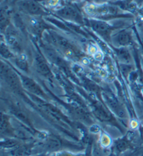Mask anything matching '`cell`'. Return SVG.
I'll use <instances>...</instances> for the list:
<instances>
[{"label": "cell", "instance_id": "6da1fadb", "mask_svg": "<svg viewBox=\"0 0 143 156\" xmlns=\"http://www.w3.org/2000/svg\"><path fill=\"white\" fill-rule=\"evenodd\" d=\"M56 13L62 18L77 24H84V18L76 6L67 5L56 11Z\"/></svg>", "mask_w": 143, "mask_h": 156}, {"label": "cell", "instance_id": "9a60e30c", "mask_svg": "<svg viewBox=\"0 0 143 156\" xmlns=\"http://www.w3.org/2000/svg\"><path fill=\"white\" fill-rule=\"evenodd\" d=\"M110 156H115V155H114V154H112V155H110Z\"/></svg>", "mask_w": 143, "mask_h": 156}, {"label": "cell", "instance_id": "7c38bea8", "mask_svg": "<svg viewBox=\"0 0 143 156\" xmlns=\"http://www.w3.org/2000/svg\"><path fill=\"white\" fill-rule=\"evenodd\" d=\"M117 148L118 151H123L127 149L128 146V144L125 140H120L117 142Z\"/></svg>", "mask_w": 143, "mask_h": 156}, {"label": "cell", "instance_id": "277c9868", "mask_svg": "<svg viewBox=\"0 0 143 156\" xmlns=\"http://www.w3.org/2000/svg\"><path fill=\"white\" fill-rule=\"evenodd\" d=\"M48 38L52 44L66 51V52H76L77 49L75 48L69 39L62 36L61 34L55 32H49L48 34Z\"/></svg>", "mask_w": 143, "mask_h": 156}, {"label": "cell", "instance_id": "2e32d148", "mask_svg": "<svg viewBox=\"0 0 143 156\" xmlns=\"http://www.w3.org/2000/svg\"><path fill=\"white\" fill-rule=\"evenodd\" d=\"M128 2H130V1H132V0H127Z\"/></svg>", "mask_w": 143, "mask_h": 156}, {"label": "cell", "instance_id": "ba28073f", "mask_svg": "<svg viewBox=\"0 0 143 156\" xmlns=\"http://www.w3.org/2000/svg\"><path fill=\"white\" fill-rule=\"evenodd\" d=\"M21 82L23 87L28 91L32 93L33 94L37 95V96H44V93H43V90L34 80L22 75Z\"/></svg>", "mask_w": 143, "mask_h": 156}, {"label": "cell", "instance_id": "30bf717a", "mask_svg": "<svg viewBox=\"0 0 143 156\" xmlns=\"http://www.w3.org/2000/svg\"><path fill=\"white\" fill-rule=\"evenodd\" d=\"M1 55L5 58H10L14 57L11 49L8 47V45L6 43H4L3 42L1 43Z\"/></svg>", "mask_w": 143, "mask_h": 156}, {"label": "cell", "instance_id": "5b68a950", "mask_svg": "<svg viewBox=\"0 0 143 156\" xmlns=\"http://www.w3.org/2000/svg\"><path fill=\"white\" fill-rule=\"evenodd\" d=\"M1 69L2 76L4 77L9 86L13 89L19 91L23 84H22L21 80L18 77L16 73L11 68H9L6 64H4L3 63H2Z\"/></svg>", "mask_w": 143, "mask_h": 156}, {"label": "cell", "instance_id": "8992f818", "mask_svg": "<svg viewBox=\"0 0 143 156\" xmlns=\"http://www.w3.org/2000/svg\"><path fill=\"white\" fill-rule=\"evenodd\" d=\"M111 40L114 45L118 48H126L133 43V36L131 31L127 29H123L112 36Z\"/></svg>", "mask_w": 143, "mask_h": 156}, {"label": "cell", "instance_id": "9c48e42d", "mask_svg": "<svg viewBox=\"0 0 143 156\" xmlns=\"http://www.w3.org/2000/svg\"><path fill=\"white\" fill-rule=\"evenodd\" d=\"M117 55L122 62L128 63L131 59L130 53L126 48H118L117 50Z\"/></svg>", "mask_w": 143, "mask_h": 156}, {"label": "cell", "instance_id": "ac0fdd59", "mask_svg": "<svg viewBox=\"0 0 143 156\" xmlns=\"http://www.w3.org/2000/svg\"><path fill=\"white\" fill-rule=\"evenodd\" d=\"M142 136H143V131H142Z\"/></svg>", "mask_w": 143, "mask_h": 156}, {"label": "cell", "instance_id": "4fadbf2b", "mask_svg": "<svg viewBox=\"0 0 143 156\" xmlns=\"http://www.w3.org/2000/svg\"><path fill=\"white\" fill-rule=\"evenodd\" d=\"M141 40H142V44H143V34L141 35Z\"/></svg>", "mask_w": 143, "mask_h": 156}, {"label": "cell", "instance_id": "e0dca14e", "mask_svg": "<svg viewBox=\"0 0 143 156\" xmlns=\"http://www.w3.org/2000/svg\"><path fill=\"white\" fill-rule=\"evenodd\" d=\"M2 156H7V155H4L3 154H2Z\"/></svg>", "mask_w": 143, "mask_h": 156}, {"label": "cell", "instance_id": "7a4b0ae2", "mask_svg": "<svg viewBox=\"0 0 143 156\" xmlns=\"http://www.w3.org/2000/svg\"><path fill=\"white\" fill-rule=\"evenodd\" d=\"M88 23L89 27L99 36L107 41L111 39L113 36V31L114 30L113 26L110 25L107 22L96 19L89 20Z\"/></svg>", "mask_w": 143, "mask_h": 156}, {"label": "cell", "instance_id": "3957f363", "mask_svg": "<svg viewBox=\"0 0 143 156\" xmlns=\"http://www.w3.org/2000/svg\"><path fill=\"white\" fill-rule=\"evenodd\" d=\"M18 6L21 11L30 16H45L48 13L42 6L35 0L21 1L18 4Z\"/></svg>", "mask_w": 143, "mask_h": 156}, {"label": "cell", "instance_id": "5bb4252c", "mask_svg": "<svg viewBox=\"0 0 143 156\" xmlns=\"http://www.w3.org/2000/svg\"><path fill=\"white\" fill-rule=\"evenodd\" d=\"M143 2V0H138V3H140V2Z\"/></svg>", "mask_w": 143, "mask_h": 156}, {"label": "cell", "instance_id": "52a82bcc", "mask_svg": "<svg viewBox=\"0 0 143 156\" xmlns=\"http://www.w3.org/2000/svg\"><path fill=\"white\" fill-rule=\"evenodd\" d=\"M34 66L38 73L47 78H51L52 77L51 70L48 66L47 62L42 56L36 55L34 57Z\"/></svg>", "mask_w": 143, "mask_h": 156}, {"label": "cell", "instance_id": "8fae6325", "mask_svg": "<svg viewBox=\"0 0 143 156\" xmlns=\"http://www.w3.org/2000/svg\"><path fill=\"white\" fill-rule=\"evenodd\" d=\"M15 63L17 66L20 69L24 70V71H27L28 70V63L27 62L26 58L23 57V56H20L18 58H16Z\"/></svg>", "mask_w": 143, "mask_h": 156}]
</instances>
